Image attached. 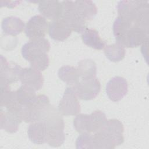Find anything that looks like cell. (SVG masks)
Returning <instances> with one entry per match:
<instances>
[{
	"instance_id": "9c48e42d",
	"label": "cell",
	"mask_w": 149,
	"mask_h": 149,
	"mask_svg": "<svg viewBox=\"0 0 149 149\" xmlns=\"http://www.w3.org/2000/svg\"><path fill=\"white\" fill-rule=\"evenodd\" d=\"M0 84L1 87L9 86L13 83L19 80L22 68L13 62H8L2 55L0 61Z\"/></svg>"
},
{
	"instance_id": "ba28073f",
	"label": "cell",
	"mask_w": 149,
	"mask_h": 149,
	"mask_svg": "<svg viewBox=\"0 0 149 149\" xmlns=\"http://www.w3.org/2000/svg\"><path fill=\"white\" fill-rule=\"evenodd\" d=\"M72 88L80 99L91 100L95 98L100 93L101 84L95 77L90 79H81Z\"/></svg>"
},
{
	"instance_id": "e0dca14e",
	"label": "cell",
	"mask_w": 149,
	"mask_h": 149,
	"mask_svg": "<svg viewBox=\"0 0 149 149\" xmlns=\"http://www.w3.org/2000/svg\"><path fill=\"white\" fill-rule=\"evenodd\" d=\"M38 10L45 18L55 20L61 18L62 13L61 2L58 1H44L38 2Z\"/></svg>"
},
{
	"instance_id": "44dd1931",
	"label": "cell",
	"mask_w": 149,
	"mask_h": 149,
	"mask_svg": "<svg viewBox=\"0 0 149 149\" xmlns=\"http://www.w3.org/2000/svg\"><path fill=\"white\" fill-rule=\"evenodd\" d=\"M77 70L81 79H90L96 76V64L91 59H86L80 61L78 63Z\"/></svg>"
},
{
	"instance_id": "7a4b0ae2",
	"label": "cell",
	"mask_w": 149,
	"mask_h": 149,
	"mask_svg": "<svg viewBox=\"0 0 149 149\" xmlns=\"http://www.w3.org/2000/svg\"><path fill=\"white\" fill-rule=\"evenodd\" d=\"M50 49V44L45 38L30 40L22 48L23 57L29 61L31 67L40 71L45 70L49 65L47 53Z\"/></svg>"
},
{
	"instance_id": "484cf974",
	"label": "cell",
	"mask_w": 149,
	"mask_h": 149,
	"mask_svg": "<svg viewBox=\"0 0 149 149\" xmlns=\"http://www.w3.org/2000/svg\"><path fill=\"white\" fill-rule=\"evenodd\" d=\"M1 108H7L17 103L16 91H11L9 86L1 87Z\"/></svg>"
},
{
	"instance_id": "7402d4cb",
	"label": "cell",
	"mask_w": 149,
	"mask_h": 149,
	"mask_svg": "<svg viewBox=\"0 0 149 149\" xmlns=\"http://www.w3.org/2000/svg\"><path fill=\"white\" fill-rule=\"evenodd\" d=\"M59 78L68 85L74 86L79 81V75L77 69L73 66H64L58 72Z\"/></svg>"
},
{
	"instance_id": "cb8c5ba5",
	"label": "cell",
	"mask_w": 149,
	"mask_h": 149,
	"mask_svg": "<svg viewBox=\"0 0 149 149\" xmlns=\"http://www.w3.org/2000/svg\"><path fill=\"white\" fill-rule=\"evenodd\" d=\"M104 53L107 58L112 62H118L122 61L125 55V49L122 45L116 42L106 45Z\"/></svg>"
},
{
	"instance_id": "d6986e66",
	"label": "cell",
	"mask_w": 149,
	"mask_h": 149,
	"mask_svg": "<svg viewBox=\"0 0 149 149\" xmlns=\"http://www.w3.org/2000/svg\"><path fill=\"white\" fill-rule=\"evenodd\" d=\"M24 23L19 17L9 16L4 18L2 22V29L6 35L16 36L24 29Z\"/></svg>"
},
{
	"instance_id": "3957f363",
	"label": "cell",
	"mask_w": 149,
	"mask_h": 149,
	"mask_svg": "<svg viewBox=\"0 0 149 149\" xmlns=\"http://www.w3.org/2000/svg\"><path fill=\"white\" fill-rule=\"evenodd\" d=\"M119 16L148 26V2L146 1H120L117 5Z\"/></svg>"
},
{
	"instance_id": "ffe728a7",
	"label": "cell",
	"mask_w": 149,
	"mask_h": 149,
	"mask_svg": "<svg viewBox=\"0 0 149 149\" xmlns=\"http://www.w3.org/2000/svg\"><path fill=\"white\" fill-rule=\"evenodd\" d=\"M83 42L88 47L95 49H102L105 47V42L101 38L98 32L91 29H86L81 35Z\"/></svg>"
},
{
	"instance_id": "8992f818",
	"label": "cell",
	"mask_w": 149,
	"mask_h": 149,
	"mask_svg": "<svg viewBox=\"0 0 149 149\" xmlns=\"http://www.w3.org/2000/svg\"><path fill=\"white\" fill-rule=\"evenodd\" d=\"M23 107L18 103L5 108H1V129L13 133L17 131L19 126L23 120Z\"/></svg>"
},
{
	"instance_id": "ac0fdd59",
	"label": "cell",
	"mask_w": 149,
	"mask_h": 149,
	"mask_svg": "<svg viewBox=\"0 0 149 149\" xmlns=\"http://www.w3.org/2000/svg\"><path fill=\"white\" fill-rule=\"evenodd\" d=\"M76 12L86 22L92 20L97 13V8L91 1L80 0L74 1Z\"/></svg>"
},
{
	"instance_id": "83f0119b",
	"label": "cell",
	"mask_w": 149,
	"mask_h": 149,
	"mask_svg": "<svg viewBox=\"0 0 149 149\" xmlns=\"http://www.w3.org/2000/svg\"><path fill=\"white\" fill-rule=\"evenodd\" d=\"M76 148H95L93 136L88 133H82L76 140Z\"/></svg>"
},
{
	"instance_id": "2e32d148",
	"label": "cell",
	"mask_w": 149,
	"mask_h": 149,
	"mask_svg": "<svg viewBox=\"0 0 149 149\" xmlns=\"http://www.w3.org/2000/svg\"><path fill=\"white\" fill-rule=\"evenodd\" d=\"M48 32L51 38L62 41L70 36L72 29L63 20L60 18L49 23Z\"/></svg>"
},
{
	"instance_id": "4fadbf2b",
	"label": "cell",
	"mask_w": 149,
	"mask_h": 149,
	"mask_svg": "<svg viewBox=\"0 0 149 149\" xmlns=\"http://www.w3.org/2000/svg\"><path fill=\"white\" fill-rule=\"evenodd\" d=\"M19 80L23 85L30 87L34 91L41 89L44 83V78L40 71L32 67L22 69Z\"/></svg>"
},
{
	"instance_id": "5b68a950",
	"label": "cell",
	"mask_w": 149,
	"mask_h": 149,
	"mask_svg": "<svg viewBox=\"0 0 149 149\" xmlns=\"http://www.w3.org/2000/svg\"><path fill=\"white\" fill-rule=\"evenodd\" d=\"M51 106L47 96L43 94L37 95L31 103L23 107V120L27 123H33L42 120Z\"/></svg>"
},
{
	"instance_id": "603a6c76",
	"label": "cell",
	"mask_w": 149,
	"mask_h": 149,
	"mask_svg": "<svg viewBox=\"0 0 149 149\" xmlns=\"http://www.w3.org/2000/svg\"><path fill=\"white\" fill-rule=\"evenodd\" d=\"M36 97V91L24 85H22L16 91L17 102L23 107L31 103Z\"/></svg>"
},
{
	"instance_id": "6da1fadb",
	"label": "cell",
	"mask_w": 149,
	"mask_h": 149,
	"mask_svg": "<svg viewBox=\"0 0 149 149\" xmlns=\"http://www.w3.org/2000/svg\"><path fill=\"white\" fill-rule=\"evenodd\" d=\"M117 43L127 48L137 47L148 41V26L117 17L113 24Z\"/></svg>"
},
{
	"instance_id": "52a82bcc",
	"label": "cell",
	"mask_w": 149,
	"mask_h": 149,
	"mask_svg": "<svg viewBox=\"0 0 149 149\" xmlns=\"http://www.w3.org/2000/svg\"><path fill=\"white\" fill-rule=\"evenodd\" d=\"M61 19L69 25L72 30L78 33H83L87 29L86 22L80 17L76 12L74 1H64L61 2Z\"/></svg>"
},
{
	"instance_id": "7c38bea8",
	"label": "cell",
	"mask_w": 149,
	"mask_h": 149,
	"mask_svg": "<svg viewBox=\"0 0 149 149\" xmlns=\"http://www.w3.org/2000/svg\"><path fill=\"white\" fill-rule=\"evenodd\" d=\"M128 91L126 80L119 76L112 78L106 85V93L112 101L117 102L122 100Z\"/></svg>"
},
{
	"instance_id": "5bb4252c",
	"label": "cell",
	"mask_w": 149,
	"mask_h": 149,
	"mask_svg": "<svg viewBox=\"0 0 149 149\" xmlns=\"http://www.w3.org/2000/svg\"><path fill=\"white\" fill-rule=\"evenodd\" d=\"M101 130L115 144L119 146L124 142L123 136L124 127L120 121L116 119L107 120ZM98 132V131H97Z\"/></svg>"
},
{
	"instance_id": "30bf717a",
	"label": "cell",
	"mask_w": 149,
	"mask_h": 149,
	"mask_svg": "<svg viewBox=\"0 0 149 149\" xmlns=\"http://www.w3.org/2000/svg\"><path fill=\"white\" fill-rule=\"evenodd\" d=\"M59 112L65 116L75 115L80 111V105L72 87H67L58 105Z\"/></svg>"
},
{
	"instance_id": "277c9868",
	"label": "cell",
	"mask_w": 149,
	"mask_h": 149,
	"mask_svg": "<svg viewBox=\"0 0 149 149\" xmlns=\"http://www.w3.org/2000/svg\"><path fill=\"white\" fill-rule=\"evenodd\" d=\"M60 114L54 107L51 106L43 119L47 128V143L54 147L61 146L65 140L64 122Z\"/></svg>"
},
{
	"instance_id": "d4e9b609",
	"label": "cell",
	"mask_w": 149,
	"mask_h": 149,
	"mask_svg": "<svg viewBox=\"0 0 149 149\" xmlns=\"http://www.w3.org/2000/svg\"><path fill=\"white\" fill-rule=\"evenodd\" d=\"M73 126L76 130L80 134L92 132V122L90 115L80 113L73 120Z\"/></svg>"
},
{
	"instance_id": "9a60e30c",
	"label": "cell",
	"mask_w": 149,
	"mask_h": 149,
	"mask_svg": "<svg viewBox=\"0 0 149 149\" xmlns=\"http://www.w3.org/2000/svg\"><path fill=\"white\" fill-rule=\"evenodd\" d=\"M29 139L36 144H42L47 143V128L45 121L42 119L31 123L27 130Z\"/></svg>"
},
{
	"instance_id": "8fae6325",
	"label": "cell",
	"mask_w": 149,
	"mask_h": 149,
	"mask_svg": "<svg viewBox=\"0 0 149 149\" xmlns=\"http://www.w3.org/2000/svg\"><path fill=\"white\" fill-rule=\"evenodd\" d=\"M48 22L45 18L41 15H35L27 22L25 33L30 40L44 38L48 30Z\"/></svg>"
},
{
	"instance_id": "4316f807",
	"label": "cell",
	"mask_w": 149,
	"mask_h": 149,
	"mask_svg": "<svg viewBox=\"0 0 149 149\" xmlns=\"http://www.w3.org/2000/svg\"><path fill=\"white\" fill-rule=\"evenodd\" d=\"M92 122V132L95 133L101 130L104 126L106 121L105 114L100 110L94 111L90 114Z\"/></svg>"
}]
</instances>
